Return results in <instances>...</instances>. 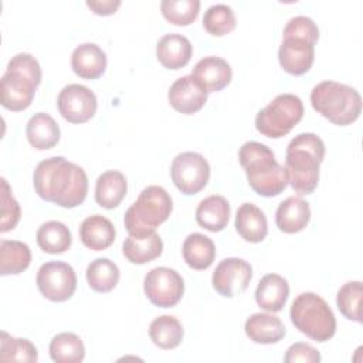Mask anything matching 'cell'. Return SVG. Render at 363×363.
<instances>
[{
	"mask_svg": "<svg viewBox=\"0 0 363 363\" xmlns=\"http://www.w3.org/2000/svg\"><path fill=\"white\" fill-rule=\"evenodd\" d=\"M150 340L160 349L177 347L184 336L180 320L172 315H162L152 320L149 326Z\"/></svg>",
	"mask_w": 363,
	"mask_h": 363,
	"instance_id": "obj_31",
	"label": "cell"
},
{
	"mask_svg": "<svg viewBox=\"0 0 363 363\" xmlns=\"http://www.w3.org/2000/svg\"><path fill=\"white\" fill-rule=\"evenodd\" d=\"M183 258L186 264L197 271L207 269L216 258V245L211 238L201 233H191L183 242Z\"/></svg>",
	"mask_w": 363,
	"mask_h": 363,
	"instance_id": "obj_28",
	"label": "cell"
},
{
	"mask_svg": "<svg viewBox=\"0 0 363 363\" xmlns=\"http://www.w3.org/2000/svg\"><path fill=\"white\" fill-rule=\"evenodd\" d=\"M245 335L254 343L271 345L284 339L286 329L282 320L272 313H252L244 325Z\"/></svg>",
	"mask_w": 363,
	"mask_h": 363,
	"instance_id": "obj_20",
	"label": "cell"
},
{
	"mask_svg": "<svg viewBox=\"0 0 363 363\" xmlns=\"http://www.w3.org/2000/svg\"><path fill=\"white\" fill-rule=\"evenodd\" d=\"M31 262V250L26 242L17 240H1L0 242V274L17 275L26 271Z\"/></svg>",
	"mask_w": 363,
	"mask_h": 363,
	"instance_id": "obj_29",
	"label": "cell"
},
{
	"mask_svg": "<svg viewBox=\"0 0 363 363\" xmlns=\"http://www.w3.org/2000/svg\"><path fill=\"white\" fill-rule=\"evenodd\" d=\"M191 55L193 45L190 40L177 33L164 34L156 44V57L167 69H180L186 67Z\"/></svg>",
	"mask_w": 363,
	"mask_h": 363,
	"instance_id": "obj_16",
	"label": "cell"
},
{
	"mask_svg": "<svg viewBox=\"0 0 363 363\" xmlns=\"http://www.w3.org/2000/svg\"><path fill=\"white\" fill-rule=\"evenodd\" d=\"M86 6L98 16H111L121 6V0H88Z\"/></svg>",
	"mask_w": 363,
	"mask_h": 363,
	"instance_id": "obj_40",
	"label": "cell"
},
{
	"mask_svg": "<svg viewBox=\"0 0 363 363\" xmlns=\"http://www.w3.org/2000/svg\"><path fill=\"white\" fill-rule=\"evenodd\" d=\"M57 106L61 116L71 123H84L89 121L98 108L96 95L85 85H65L57 98Z\"/></svg>",
	"mask_w": 363,
	"mask_h": 363,
	"instance_id": "obj_13",
	"label": "cell"
},
{
	"mask_svg": "<svg viewBox=\"0 0 363 363\" xmlns=\"http://www.w3.org/2000/svg\"><path fill=\"white\" fill-rule=\"evenodd\" d=\"M41 82V67L28 52H18L7 64L0 81L1 105L9 111L27 109Z\"/></svg>",
	"mask_w": 363,
	"mask_h": 363,
	"instance_id": "obj_5",
	"label": "cell"
},
{
	"mask_svg": "<svg viewBox=\"0 0 363 363\" xmlns=\"http://www.w3.org/2000/svg\"><path fill=\"white\" fill-rule=\"evenodd\" d=\"M235 14L228 4L217 3L210 6L203 16L204 30L216 37L225 35L235 28Z\"/></svg>",
	"mask_w": 363,
	"mask_h": 363,
	"instance_id": "obj_35",
	"label": "cell"
},
{
	"mask_svg": "<svg viewBox=\"0 0 363 363\" xmlns=\"http://www.w3.org/2000/svg\"><path fill=\"white\" fill-rule=\"evenodd\" d=\"M160 11L163 17L174 26L191 24L200 11L199 0H162Z\"/></svg>",
	"mask_w": 363,
	"mask_h": 363,
	"instance_id": "obj_37",
	"label": "cell"
},
{
	"mask_svg": "<svg viewBox=\"0 0 363 363\" xmlns=\"http://www.w3.org/2000/svg\"><path fill=\"white\" fill-rule=\"evenodd\" d=\"M115 227L106 217L94 214L86 217L79 225V238L82 244L92 251H102L115 241Z\"/></svg>",
	"mask_w": 363,
	"mask_h": 363,
	"instance_id": "obj_22",
	"label": "cell"
},
{
	"mask_svg": "<svg viewBox=\"0 0 363 363\" xmlns=\"http://www.w3.org/2000/svg\"><path fill=\"white\" fill-rule=\"evenodd\" d=\"M319 38L316 23L306 16H295L288 20L282 31V43L278 60L284 71L291 75H303L315 60V44Z\"/></svg>",
	"mask_w": 363,
	"mask_h": 363,
	"instance_id": "obj_4",
	"label": "cell"
},
{
	"mask_svg": "<svg viewBox=\"0 0 363 363\" xmlns=\"http://www.w3.org/2000/svg\"><path fill=\"white\" fill-rule=\"evenodd\" d=\"M289 295L288 281L278 274L264 275L255 289V301L259 308L268 312H279Z\"/></svg>",
	"mask_w": 363,
	"mask_h": 363,
	"instance_id": "obj_21",
	"label": "cell"
},
{
	"mask_svg": "<svg viewBox=\"0 0 363 363\" xmlns=\"http://www.w3.org/2000/svg\"><path fill=\"white\" fill-rule=\"evenodd\" d=\"M292 325L315 342H326L336 332V318L328 302L315 292L299 294L289 311Z\"/></svg>",
	"mask_w": 363,
	"mask_h": 363,
	"instance_id": "obj_8",
	"label": "cell"
},
{
	"mask_svg": "<svg viewBox=\"0 0 363 363\" xmlns=\"http://www.w3.org/2000/svg\"><path fill=\"white\" fill-rule=\"evenodd\" d=\"M235 230L248 242H261L268 234L264 211L252 203H244L235 214Z\"/></svg>",
	"mask_w": 363,
	"mask_h": 363,
	"instance_id": "obj_24",
	"label": "cell"
},
{
	"mask_svg": "<svg viewBox=\"0 0 363 363\" xmlns=\"http://www.w3.org/2000/svg\"><path fill=\"white\" fill-rule=\"evenodd\" d=\"M86 282L96 292H109L119 282V268L109 258H96L86 267Z\"/></svg>",
	"mask_w": 363,
	"mask_h": 363,
	"instance_id": "obj_33",
	"label": "cell"
},
{
	"mask_svg": "<svg viewBox=\"0 0 363 363\" xmlns=\"http://www.w3.org/2000/svg\"><path fill=\"white\" fill-rule=\"evenodd\" d=\"M163 251V241L155 231L146 235H128L122 244V252L125 258L132 264H146L157 257Z\"/></svg>",
	"mask_w": 363,
	"mask_h": 363,
	"instance_id": "obj_26",
	"label": "cell"
},
{
	"mask_svg": "<svg viewBox=\"0 0 363 363\" xmlns=\"http://www.w3.org/2000/svg\"><path fill=\"white\" fill-rule=\"evenodd\" d=\"M207 95L206 88L191 74L177 78L167 92L170 105L184 115L199 112L206 105Z\"/></svg>",
	"mask_w": 363,
	"mask_h": 363,
	"instance_id": "obj_15",
	"label": "cell"
},
{
	"mask_svg": "<svg viewBox=\"0 0 363 363\" xmlns=\"http://www.w3.org/2000/svg\"><path fill=\"white\" fill-rule=\"evenodd\" d=\"M191 75L206 88L207 92H218L230 84L233 71L224 58L208 55L197 61Z\"/></svg>",
	"mask_w": 363,
	"mask_h": 363,
	"instance_id": "obj_17",
	"label": "cell"
},
{
	"mask_svg": "<svg viewBox=\"0 0 363 363\" xmlns=\"http://www.w3.org/2000/svg\"><path fill=\"white\" fill-rule=\"evenodd\" d=\"M312 108L337 126L353 123L362 112L360 94L337 81H322L311 91Z\"/></svg>",
	"mask_w": 363,
	"mask_h": 363,
	"instance_id": "obj_6",
	"label": "cell"
},
{
	"mask_svg": "<svg viewBox=\"0 0 363 363\" xmlns=\"http://www.w3.org/2000/svg\"><path fill=\"white\" fill-rule=\"evenodd\" d=\"M50 357L55 363H79L85 357L81 337L72 332H61L50 342Z\"/></svg>",
	"mask_w": 363,
	"mask_h": 363,
	"instance_id": "obj_32",
	"label": "cell"
},
{
	"mask_svg": "<svg viewBox=\"0 0 363 363\" xmlns=\"http://www.w3.org/2000/svg\"><path fill=\"white\" fill-rule=\"evenodd\" d=\"M37 244L48 254H62L69 250L72 242V235L69 228L61 221H47L41 224L37 230Z\"/></svg>",
	"mask_w": 363,
	"mask_h": 363,
	"instance_id": "obj_30",
	"label": "cell"
},
{
	"mask_svg": "<svg viewBox=\"0 0 363 363\" xmlns=\"http://www.w3.org/2000/svg\"><path fill=\"white\" fill-rule=\"evenodd\" d=\"M128 190L126 177L119 170H106L95 183V201L98 206L112 210L121 204Z\"/></svg>",
	"mask_w": 363,
	"mask_h": 363,
	"instance_id": "obj_27",
	"label": "cell"
},
{
	"mask_svg": "<svg viewBox=\"0 0 363 363\" xmlns=\"http://www.w3.org/2000/svg\"><path fill=\"white\" fill-rule=\"evenodd\" d=\"M252 278V267L242 258H224L216 267L211 284L213 288L225 298H233L248 288Z\"/></svg>",
	"mask_w": 363,
	"mask_h": 363,
	"instance_id": "obj_14",
	"label": "cell"
},
{
	"mask_svg": "<svg viewBox=\"0 0 363 363\" xmlns=\"http://www.w3.org/2000/svg\"><path fill=\"white\" fill-rule=\"evenodd\" d=\"M320 359H322L320 353L313 346L303 342H296L291 345L286 349V353L284 356L285 363H296V362L319 363Z\"/></svg>",
	"mask_w": 363,
	"mask_h": 363,
	"instance_id": "obj_39",
	"label": "cell"
},
{
	"mask_svg": "<svg viewBox=\"0 0 363 363\" xmlns=\"http://www.w3.org/2000/svg\"><path fill=\"white\" fill-rule=\"evenodd\" d=\"M303 118V104L298 95L279 94L255 116L257 130L271 139L288 135Z\"/></svg>",
	"mask_w": 363,
	"mask_h": 363,
	"instance_id": "obj_9",
	"label": "cell"
},
{
	"mask_svg": "<svg viewBox=\"0 0 363 363\" xmlns=\"http://www.w3.org/2000/svg\"><path fill=\"white\" fill-rule=\"evenodd\" d=\"M230 204L225 197L211 194L203 199L196 208V221L200 227L217 233L227 227L230 218Z\"/></svg>",
	"mask_w": 363,
	"mask_h": 363,
	"instance_id": "obj_23",
	"label": "cell"
},
{
	"mask_svg": "<svg viewBox=\"0 0 363 363\" xmlns=\"http://www.w3.org/2000/svg\"><path fill=\"white\" fill-rule=\"evenodd\" d=\"M325 143L315 133H299L286 146L285 170L288 183L298 194H311L319 183V167Z\"/></svg>",
	"mask_w": 363,
	"mask_h": 363,
	"instance_id": "obj_2",
	"label": "cell"
},
{
	"mask_svg": "<svg viewBox=\"0 0 363 363\" xmlns=\"http://www.w3.org/2000/svg\"><path fill=\"white\" fill-rule=\"evenodd\" d=\"M41 295L52 302L68 301L77 289L74 268L62 261H48L37 271L35 278Z\"/></svg>",
	"mask_w": 363,
	"mask_h": 363,
	"instance_id": "obj_12",
	"label": "cell"
},
{
	"mask_svg": "<svg viewBox=\"0 0 363 363\" xmlns=\"http://www.w3.org/2000/svg\"><path fill=\"white\" fill-rule=\"evenodd\" d=\"M33 184L43 200L64 208L82 204L88 193L85 170L62 156L41 160L34 169Z\"/></svg>",
	"mask_w": 363,
	"mask_h": 363,
	"instance_id": "obj_1",
	"label": "cell"
},
{
	"mask_svg": "<svg viewBox=\"0 0 363 363\" xmlns=\"http://www.w3.org/2000/svg\"><path fill=\"white\" fill-rule=\"evenodd\" d=\"M311 220V207L299 196H291L285 199L275 211L277 227L286 234H295L302 231Z\"/></svg>",
	"mask_w": 363,
	"mask_h": 363,
	"instance_id": "obj_19",
	"label": "cell"
},
{
	"mask_svg": "<svg viewBox=\"0 0 363 363\" xmlns=\"http://www.w3.org/2000/svg\"><path fill=\"white\" fill-rule=\"evenodd\" d=\"M238 160L245 170L250 187L259 196L274 197L288 186V176L274 152L264 143L250 140L238 150Z\"/></svg>",
	"mask_w": 363,
	"mask_h": 363,
	"instance_id": "obj_3",
	"label": "cell"
},
{
	"mask_svg": "<svg viewBox=\"0 0 363 363\" xmlns=\"http://www.w3.org/2000/svg\"><path fill=\"white\" fill-rule=\"evenodd\" d=\"M170 176L174 186L187 196L201 191L210 179V164L197 152L179 153L170 166Z\"/></svg>",
	"mask_w": 363,
	"mask_h": 363,
	"instance_id": "obj_10",
	"label": "cell"
},
{
	"mask_svg": "<svg viewBox=\"0 0 363 363\" xmlns=\"http://www.w3.org/2000/svg\"><path fill=\"white\" fill-rule=\"evenodd\" d=\"M20 204L11 194V189L4 177H1V221L0 231L7 233L13 230L20 221Z\"/></svg>",
	"mask_w": 363,
	"mask_h": 363,
	"instance_id": "obj_38",
	"label": "cell"
},
{
	"mask_svg": "<svg viewBox=\"0 0 363 363\" xmlns=\"http://www.w3.org/2000/svg\"><path fill=\"white\" fill-rule=\"evenodd\" d=\"M71 67L79 78L96 79L106 69V54L95 43H82L72 51Z\"/></svg>",
	"mask_w": 363,
	"mask_h": 363,
	"instance_id": "obj_18",
	"label": "cell"
},
{
	"mask_svg": "<svg viewBox=\"0 0 363 363\" xmlns=\"http://www.w3.org/2000/svg\"><path fill=\"white\" fill-rule=\"evenodd\" d=\"M0 360L35 363L38 360L37 347L28 339L13 337L3 330L0 339Z\"/></svg>",
	"mask_w": 363,
	"mask_h": 363,
	"instance_id": "obj_34",
	"label": "cell"
},
{
	"mask_svg": "<svg viewBox=\"0 0 363 363\" xmlns=\"http://www.w3.org/2000/svg\"><path fill=\"white\" fill-rule=\"evenodd\" d=\"M362 295H363V285L360 281H349L343 284L337 291L336 303L340 313L346 319L354 320L357 323L362 322V312H360Z\"/></svg>",
	"mask_w": 363,
	"mask_h": 363,
	"instance_id": "obj_36",
	"label": "cell"
},
{
	"mask_svg": "<svg viewBox=\"0 0 363 363\" xmlns=\"http://www.w3.org/2000/svg\"><path fill=\"white\" fill-rule=\"evenodd\" d=\"M172 210L173 201L170 194L160 186H147L126 210L123 217L125 228L130 235L155 233L156 227L169 218Z\"/></svg>",
	"mask_w": 363,
	"mask_h": 363,
	"instance_id": "obj_7",
	"label": "cell"
},
{
	"mask_svg": "<svg viewBox=\"0 0 363 363\" xmlns=\"http://www.w3.org/2000/svg\"><path fill=\"white\" fill-rule=\"evenodd\" d=\"M143 291L155 306L172 308L183 298L184 281L176 269L156 267L145 275Z\"/></svg>",
	"mask_w": 363,
	"mask_h": 363,
	"instance_id": "obj_11",
	"label": "cell"
},
{
	"mask_svg": "<svg viewBox=\"0 0 363 363\" xmlns=\"http://www.w3.org/2000/svg\"><path fill=\"white\" fill-rule=\"evenodd\" d=\"M26 136L34 149L47 150L58 143L60 126L51 115L45 112H37L27 122Z\"/></svg>",
	"mask_w": 363,
	"mask_h": 363,
	"instance_id": "obj_25",
	"label": "cell"
}]
</instances>
